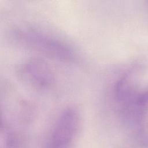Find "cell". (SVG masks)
Wrapping results in <instances>:
<instances>
[{
  "instance_id": "1",
  "label": "cell",
  "mask_w": 148,
  "mask_h": 148,
  "mask_svg": "<svg viewBox=\"0 0 148 148\" xmlns=\"http://www.w3.org/2000/svg\"><path fill=\"white\" fill-rule=\"evenodd\" d=\"M12 37L18 45L50 58L64 62L76 60L75 50L61 39L32 27H16Z\"/></svg>"
},
{
  "instance_id": "2",
  "label": "cell",
  "mask_w": 148,
  "mask_h": 148,
  "mask_svg": "<svg viewBox=\"0 0 148 148\" xmlns=\"http://www.w3.org/2000/svg\"><path fill=\"white\" fill-rule=\"evenodd\" d=\"M81 115L74 106L65 108L56 119L46 148H73L81 127Z\"/></svg>"
},
{
  "instance_id": "3",
  "label": "cell",
  "mask_w": 148,
  "mask_h": 148,
  "mask_svg": "<svg viewBox=\"0 0 148 148\" xmlns=\"http://www.w3.org/2000/svg\"><path fill=\"white\" fill-rule=\"evenodd\" d=\"M17 74L23 83L38 91L49 89L54 82L53 70L45 60L40 58H31L20 64Z\"/></svg>"
}]
</instances>
